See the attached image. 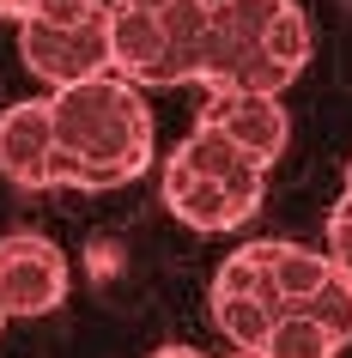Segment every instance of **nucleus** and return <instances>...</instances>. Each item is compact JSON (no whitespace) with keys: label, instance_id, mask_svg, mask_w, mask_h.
Masks as SVG:
<instances>
[{"label":"nucleus","instance_id":"15","mask_svg":"<svg viewBox=\"0 0 352 358\" xmlns=\"http://www.w3.org/2000/svg\"><path fill=\"white\" fill-rule=\"evenodd\" d=\"M231 358H255V352H231Z\"/></svg>","mask_w":352,"mask_h":358},{"label":"nucleus","instance_id":"6","mask_svg":"<svg viewBox=\"0 0 352 358\" xmlns=\"http://www.w3.org/2000/svg\"><path fill=\"white\" fill-rule=\"evenodd\" d=\"M195 122H206L213 134H225V140L261 170H274V158L286 152V140H292L286 103H279V97H261V92H206V103H201Z\"/></svg>","mask_w":352,"mask_h":358},{"label":"nucleus","instance_id":"3","mask_svg":"<svg viewBox=\"0 0 352 358\" xmlns=\"http://www.w3.org/2000/svg\"><path fill=\"white\" fill-rule=\"evenodd\" d=\"M110 73L128 85H195L206 43V0H104Z\"/></svg>","mask_w":352,"mask_h":358},{"label":"nucleus","instance_id":"5","mask_svg":"<svg viewBox=\"0 0 352 358\" xmlns=\"http://www.w3.org/2000/svg\"><path fill=\"white\" fill-rule=\"evenodd\" d=\"M67 285H73L67 255L43 231L0 237V303H6V316H49V310H61Z\"/></svg>","mask_w":352,"mask_h":358},{"label":"nucleus","instance_id":"11","mask_svg":"<svg viewBox=\"0 0 352 358\" xmlns=\"http://www.w3.org/2000/svg\"><path fill=\"white\" fill-rule=\"evenodd\" d=\"M322 255L334 262V273H346V280H352V164H346V189H340V201H334V213H328Z\"/></svg>","mask_w":352,"mask_h":358},{"label":"nucleus","instance_id":"13","mask_svg":"<svg viewBox=\"0 0 352 358\" xmlns=\"http://www.w3.org/2000/svg\"><path fill=\"white\" fill-rule=\"evenodd\" d=\"M152 358H201V352H195V346H158Z\"/></svg>","mask_w":352,"mask_h":358},{"label":"nucleus","instance_id":"12","mask_svg":"<svg viewBox=\"0 0 352 358\" xmlns=\"http://www.w3.org/2000/svg\"><path fill=\"white\" fill-rule=\"evenodd\" d=\"M24 6H31V0H0V19H13V24H19V19H24Z\"/></svg>","mask_w":352,"mask_h":358},{"label":"nucleus","instance_id":"7","mask_svg":"<svg viewBox=\"0 0 352 358\" xmlns=\"http://www.w3.org/2000/svg\"><path fill=\"white\" fill-rule=\"evenodd\" d=\"M0 176L24 194L55 189V128H49V97L6 103L0 110Z\"/></svg>","mask_w":352,"mask_h":358},{"label":"nucleus","instance_id":"14","mask_svg":"<svg viewBox=\"0 0 352 358\" xmlns=\"http://www.w3.org/2000/svg\"><path fill=\"white\" fill-rule=\"evenodd\" d=\"M6 322H13V316H6V303H0V328H6Z\"/></svg>","mask_w":352,"mask_h":358},{"label":"nucleus","instance_id":"10","mask_svg":"<svg viewBox=\"0 0 352 358\" xmlns=\"http://www.w3.org/2000/svg\"><path fill=\"white\" fill-rule=\"evenodd\" d=\"M334 352H340V340L328 328H316L310 316H297V310H286L267 328V340L255 346V358H334Z\"/></svg>","mask_w":352,"mask_h":358},{"label":"nucleus","instance_id":"9","mask_svg":"<svg viewBox=\"0 0 352 358\" xmlns=\"http://www.w3.org/2000/svg\"><path fill=\"white\" fill-rule=\"evenodd\" d=\"M170 170H183V176H206V182H225V189H249V194H267V170L249 164L225 134H213L206 122L188 128V140L164 158Z\"/></svg>","mask_w":352,"mask_h":358},{"label":"nucleus","instance_id":"2","mask_svg":"<svg viewBox=\"0 0 352 358\" xmlns=\"http://www.w3.org/2000/svg\"><path fill=\"white\" fill-rule=\"evenodd\" d=\"M310 61V19L292 0H206V43L195 85L279 97Z\"/></svg>","mask_w":352,"mask_h":358},{"label":"nucleus","instance_id":"1","mask_svg":"<svg viewBox=\"0 0 352 358\" xmlns=\"http://www.w3.org/2000/svg\"><path fill=\"white\" fill-rule=\"evenodd\" d=\"M49 128H55V189L110 194L146 176L152 164V110L140 85L115 73L49 92Z\"/></svg>","mask_w":352,"mask_h":358},{"label":"nucleus","instance_id":"8","mask_svg":"<svg viewBox=\"0 0 352 358\" xmlns=\"http://www.w3.org/2000/svg\"><path fill=\"white\" fill-rule=\"evenodd\" d=\"M164 207L176 213L188 231H237L243 219H255L261 194L225 189V182H206V176H183V170L164 164Z\"/></svg>","mask_w":352,"mask_h":358},{"label":"nucleus","instance_id":"4","mask_svg":"<svg viewBox=\"0 0 352 358\" xmlns=\"http://www.w3.org/2000/svg\"><path fill=\"white\" fill-rule=\"evenodd\" d=\"M19 55L55 92L110 73V13H104V0H92L73 19H19Z\"/></svg>","mask_w":352,"mask_h":358}]
</instances>
